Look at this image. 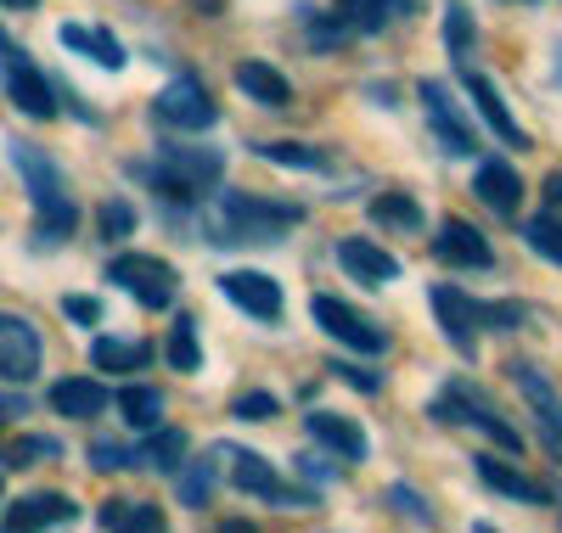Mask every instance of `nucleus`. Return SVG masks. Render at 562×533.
Returning a JSON list of instances; mask_svg holds the SVG:
<instances>
[{
	"label": "nucleus",
	"instance_id": "1",
	"mask_svg": "<svg viewBox=\"0 0 562 533\" xmlns=\"http://www.w3.org/2000/svg\"><path fill=\"white\" fill-rule=\"evenodd\" d=\"M293 225H304V203L254 197V191H220V203L209 208V241H220V248H265Z\"/></svg>",
	"mask_w": 562,
	"mask_h": 533
},
{
	"label": "nucleus",
	"instance_id": "2",
	"mask_svg": "<svg viewBox=\"0 0 562 533\" xmlns=\"http://www.w3.org/2000/svg\"><path fill=\"white\" fill-rule=\"evenodd\" d=\"M124 174L130 180H140V185H153L164 203H203L209 191L225 180V152H214V147H158V158H135V163H124Z\"/></svg>",
	"mask_w": 562,
	"mask_h": 533
},
{
	"label": "nucleus",
	"instance_id": "3",
	"mask_svg": "<svg viewBox=\"0 0 562 533\" xmlns=\"http://www.w3.org/2000/svg\"><path fill=\"white\" fill-rule=\"evenodd\" d=\"M7 152H12L23 185H29L34 236H40V241H68L74 225H79V208H74V197H68V180H63L57 158H52V152H40L34 140H7Z\"/></svg>",
	"mask_w": 562,
	"mask_h": 533
},
{
	"label": "nucleus",
	"instance_id": "4",
	"mask_svg": "<svg viewBox=\"0 0 562 533\" xmlns=\"http://www.w3.org/2000/svg\"><path fill=\"white\" fill-rule=\"evenodd\" d=\"M434 315L461 360H479V331H518V320H529L524 304H484L461 286H434Z\"/></svg>",
	"mask_w": 562,
	"mask_h": 533
},
{
	"label": "nucleus",
	"instance_id": "5",
	"mask_svg": "<svg viewBox=\"0 0 562 533\" xmlns=\"http://www.w3.org/2000/svg\"><path fill=\"white\" fill-rule=\"evenodd\" d=\"M428 416L445 421V427H473V432H484L490 444H501L506 455H524V432L495 410V399L484 394L479 382H461V376L445 382L439 394H434V405H428Z\"/></svg>",
	"mask_w": 562,
	"mask_h": 533
},
{
	"label": "nucleus",
	"instance_id": "6",
	"mask_svg": "<svg viewBox=\"0 0 562 533\" xmlns=\"http://www.w3.org/2000/svg\"><path fill=\"white\" fill-rule=\"evenodd\" d=\"M108 281L119 286V293H130L140 309H169L175 293H180L175 264L158 259V253H119V259H108Z\"/></svg>",
	"mask_w": 562,
	"mask_h": 533
},
{
	"label": "nucleus",
	"instance_id": "7",
	"mask_svg": "<svg viewBox=\"0 0 562 533\" xmlns=\"http://www.w3.org/2000/svg\"><path fill=\"white\" fill-rule=\"evenodd\" d=\"M153 118H158L164 129L192 135V129H214L220 107H214V95H209V84H203V79L180 73V79H169V84L153 95Z\"/></svg>",
	"mask_w": 562,
	"mask_h": 533
},
{
	"label": "nucleus",
	"instance_id": "8",
	"mask_svg": "<svg viewBox=\"0 0 562 533\" xmlns=\"http://www.w3.org/2000/svg\"><path fill=\"white\" fill-rule=\"evenodd\" d=\"M310 315H315V326L326 337H338L344 349H355V354H389V331L378 320H366L355 304H344L333 293H315L310 298Z\"/></svg>",
	"mask_w": 562,
	"mask_h": 533
},
{
	"label": "nucleus",
	"instance_id": "9",
	"mask_svg": "<svg viewBox=\"0 0 562 533\" xmlns=\"http://www.w3.org/2000/svg\"><path fill=\"white\" fill-rule=\"evenodd\" d=\"M0 84H7V95H12L18 113H29V118H57V90H52V79L34 68V57L23 52V45H7V52H0Z\"/></svg>",
	"mask_w": 562,
	"mask_h": 533
},
{
	"label": "nucleus",
	"instance_id": "10",
	"mask_svg": "<svg viewBox=\"0 0 562 533\" xmlns=\"http://www.w3.org/2000/svg\"><path fill=\"white\" fill-rule=\"evenodd\" d=\"M512 371V387L524 394V405L535 410V427H540V444L562 461V394L546 382V371L540 365H529V360H518V365H506Z\"/></svg>",
	"mask_w": 562,
	"mask_h": 533
},
{
	"label": "nucleus",
	"instance_id": "11",
	"mask_svg": "<svg viewBox=\"0 0 562 533\" xmlns=\"http://www.w3.org/2000/svg\"><path fill=\"white\" fill-rule=\"evenodd\" d=\"M416 95H422V113H428L439 147H445L450 158H473V152H479V135H473V124L461 118V107L450 102V90H445L439 79H422Z\"/></svg>",
	"mask_w": 562,
	"mask_h": 533
},
{
	"label": "nucleus",
	"instance_id": "12",
	"mask_svg": "<svg viewBox=\"0 0 562 533\" xmlns=\"http://www.w3.org/2000/svg\"><path fill=\"white\" fill-rule=\"evenodd\" d=\"M220 293H225V304H237L243 315H254L259 326H276L281 309H288V298H281V281H270L265 270H225V275H220Z\"/></svg>",
	"mask_w": 562,
	"mask_h": 533
},
{
	"label": "nucleus",
	"instance_id": "13",
	"mask_svg": "<svg viewBox=\"0 0 562 533\" xmlns=\"http://www.w3.org/2000/svg\"><path fill=\"white\" fill-rule=\"evenodd\" d=\"M225 461H231V489L237 495H254V500H288V506H299V511H310L315 506V495H288L281 489V472L259 455V450H225Z\"/></svg>",
	"mask_w": 562,
	"mask_h": 533
},
{
	"label": "nucleus",
	"instance_id": "14",
	"mask_svg": "<svg viewBox=\"0 0 562 533\" xmlns=\"http://www.w3.org/2000/svg\"><path fill=\"white\" fill-rule=\"evenodd\" d=\"M45 365V343L29 315H0V376L7 382H34Z\"/></svg>",
	"mask_w": 562,
	"mask_h": 533
},
{
	"label": "nucleus",
	"instance_id": "15",
	"mask_svg": "<svg viewBox=\"0 0 562 533\" xmlns=\"http://www.w3.org/2000/svg\"><path fill=\"white\" fill-rule=\"evenodd\" d=\"M434 259H439V264H450V270H495V248L484 241V230H479V225H467L461 214L439 219Z\"/></svg>",
	"mask_w": 562,
	"mask_h": 533
},
{
	"label": "nucleus",
	"instance_id": "16",
	"mask_svg": "<svg viewBox=\"0 0 562 533\" xmlns=\"http://www.w3.org/2000/svg\"><path fill=\"white\" fill-rule=\"evenodd\" d=\"M473 472H479L484 489L501 495V500H518V506H535V511L551 506V483H540V477H529L518 466H506L501 455H473Z\"/></svg>",
	"mask_w": 562,
	"mask_h": 533
},
{
	"label": "nucleus",
	"instance_id": "17",
	"mask_svg": "<svg viewBox=\"0 0 562 533\" xmlns=\"http://www.w3.org/2000/svg\"><path fill=\"white\" fill-rule=\"evenodd\" d=\"M461 90L473 95L479 118H484V124H490V129H495V135L506 140L512 152H529V129H524L518 118H512V107L501 102V90H495V84H490V79H484L479 68H461Z\"/></svg>",
	"mask_w": 562,
	"mask_h": 533
},
{
	"label": "nucleus",
	"instance_id": "18",
	"mask_svg": "<svg viewBox=\"0 0 562 533\" xmlns=\"http://www.w3.org/2000/svg\"><path fill=\"white\" fill-rule=\"evenodd\" d=\"M473 191H479V203L490 214H501V219H512V214L524 208V174L512 169L506 158H484L479 174H473Z\"/></svg>",
	"mask_w": 562,
	"mask_h": 533
},
{
	"label": "nucleus",
	"instance_id": "19",
	"mask_svg": "<svg viewBox=\"0 0 562 533\" xmlns=\"http://www.w3.org/2000/svg\"><path fill=\"white\" fill-rule=\"evenodd\" d=\"M338 264H344L360 286H389V281H400V259H394L389 248H378L371 236H344V241H338Z\"/></svg>",
	"mask_w": 562,
	"mask_h": 533
},
{
	"label": "nucleus",
	"instance_id": "20",
	"mask_svg": "<svg viewBox=\"0 0 562 533\" xmlns=\"http://www.w3.org/2000/svg\"><path fill=\"white\" fill-rule=\"evenodd\" d=\"M304 432L326 450V455H338V461H366V432L349 421V416H338V410H310L304 416Z\"/></svg>",
	"mask_w": 562,
	"mask_h": 533
},
{
	"label": "nucleus",
	"instance_id": "21",
	"mask_svg": "<svg viewBox=\"0 0 562 533\" xmlns=\"http://www.w3.org/2000/svg\"><path fill=\"white\" fill-rule=\"evenodd\" d=\"M108 405H113V394L97 376H63V382H52V410L68 416V421H97Z\"/></svg>",
	"mask_w": 562,
	"mask_h": 533
},
{
	"label": "nucleus",
	"instance_id": "22",
	"mask_svg": "<svg viewBox=\"0 0 562 533\" xmlns=\"http://www.w3.org/2000/svg\"><path fill=\"white\" fill-rule=\"evenodd\" d=\"M79 522V506L68 495H23L7 506V528H68Z\"/></svg>",
	"mask_w": 562,
	"mask_h": 533
},
{
	"label": "nucleus",
	"instance_id": "23",
	"mask_svg": "<svg viewBox=\"0 0 562 533\" xmlns=\"http://www.w3.org/2000/svg\"><path fill=\"white\" fill-rule=\"evenodd\" d=\"M63 45H68V52H79V57H90L97 68H108V73H119V68L130 63L113 29H90V23H63Z\"/></svg>",
	"mask_w": 562,
	"mask_h": 533
},
{
	"label": "nucleus",
	"instance_id": "24",
	"mask_svg": "<svg viewBox=\"0 0 562 533\" xmlns=\"http://www.w3.org/2000/svg\"><path fill=\"white\" fill-rule=\"evenodd\" d=\"M90 365H97V371H119V376L147 371L153 365V343H147V337H97V343H90Z\"/></svg>",
	"mask_w": 562,
	"mask_h": 533
},
{
	"label": "nucleus",
	"instance_id": "25",
	"mask_svg": "<svg viewBox=\"0 0 562 533\" xmlns=\"http://www.w3.org/2000/svg\"><path fill=\"white\" fill-rule=\"evenodd\" d=\"M237 90L248 95V102H259V107H288L293 102L288 73L270 68V63H237Z\"/></svg>",
	"mask_w": 562,
	"mask_h": 533
},
{
	"label": "nucleus",
	"instance_id": "26",
	"mask_svg": "<svg viewBox=\"0 0 562 533\" xmlns=\"http://www.w3.org/2000/svg\"><path fill=\"white\" fill-rule=\"evenodd\" d=\"M186 450H192V444H186V432L180 427H153L147 432V444H140L135 450V466H147V472H180V461H186Z\"/></svg>",
	"mask_w": 562,
	"mask_h": 533
},
{
	"label": "nucleus",
	"instance_id": "27",
	"mask_svg": "<svg viewBox=\"0 0 562 533\" xmlns=\"http://www.w3.org/2000/svg\"><path fill=\"white\" fill-rule=\"evenodd\" d=\"M416 0H338V12L349 18L355 34H383L394 18H405Z\"/></svg>",
	"mask_w": 562,
	"mask_h": 533
},
{
	"label": "nucleus",
	"instance_id": "28",
	"mask_svg": "<svg viewBox=\"0 0 562 533\" xmlns=\"http://www.w3.org/2000/svg\"><path fill=\"white\" fill-rule=\"evenodd\" d=\"M220 461H225V450H209L203 461H192L186 472H175L180 506H192V511H203V506H209V495H214V477H220Z\"/></svg>",
	"mask_w": 562,
	"mask_h": 533
},
{
	"label": "nucleus",
	"instance_id": "29",
	"mask_svg": "<svg viewBox=\"0 0 562 533\" xmlns=\"http://www.w3.org/2000/svg\"><path fill=\"white\" fill-rule=\"evenodd\" d=\"M119 410L135 432H153L164 427V387H147V382H130L124 394H119Z\"/></svg>",
	"mask_w": 562,
	"mask_h": 533
},
{
	"label": "nucleus",
	"instance_id": "30",
	"mask_svg": "<svg viewBox=\"0 0 562 533\" xmlns=\"http://www.w3.org/2000/svg\"><path fill=\"white\" fill-rule=\"evenodd\" d=\"M254 152L265 163H281V169H333V158H326L321 147H304V140H254Z\"/></svg>",
	"mask_w": 562,
	"mask_h": 533
},
{
	"label": "nucleus",
	"instance_id": "31",
	"mask_svg": "<svg viewBox=\"0 0 562 533\" xmlns=\"http://www.w3.org/2000/svg\"><path fill=\"white\" fill-rule=\"evenodd\" d=\"M299 18H304V39L315 45V52H338V45H349V39H355V29H349V18H344V12H315V7H299Z\"/></svg>",
	"mask_w": 562,
	"mask_h": 533
},
{
	"label": "nucleus",
	"instance_id": "32",
	"mask_svg": "<svg viewBox=\"0 0 562 533\" xmlns=\"http://www.w3.org/2000/svg\"><path fill=\"white\" fill-rule=\"evenodd\" d=\"M371 219L378 225H389V230H422V203L411 197V191H383L378 203H371Z\"/></svg>",
	"mask_w": 562,
	"mask_h": 533
},
{
	"label": "nucleus",
	"instance_id": "33",
	"mask_svg": "<svg viewBox=\"0 0 562 533\" xmlns=\"http://www.w3.org/2000/svg\"><path fill=\"white\" fill-rule=\"evenodd\" d=\"M169 365L175 371H186V376H192V371H203V343H198V320L192 315H180L175 326H169Z\"/></svg>",
	"mask_w": 562,
	"mask_h": 533
},
{
	"label": "nucleus",
	"instance_id": "34",
	"mask_svg": "<svg viewBox=\"0 0 562 533\" xmlns=\"http://www.w3.org/2000/svg\"><path fill=\"white\" fill-rule=\"evenodd\" d=\"M445 45H450L456 68H461V57H473V45H479V23L461 0H445Z\"/></svg>",
	"mask_w": 562,
	"mask_h": 533
},
{
	"label": "nucleus",
	"instance_id": "35",
	"mask_svg": "<svg viewBox=\"0 0 562 533\" xmlns=\"http://www.w3.org/2000/svg\"><path fill=\"white\" fill-rule=\"evenodd\" d=\"M102 528H164V511L153 500H108L97 511Z\"/></svg>",
	"mask_w": 562,
	"mask_h": 533
},
{
	"label": "nucleus",
	"instance_id": "36",
	"mask_svg": "<svg viewBox=\"0 0 562 533\" xmlns=\"http://www.w3.org/2000/svg\"><path fill=\"white\" fill-rule=\"evenodd\" d=\"M0 461L7 466H40V461H63V439H52V432H29V439L7 444L0 450Z\"/></svg>",
	"mask_w": 562,
	"mask_h": 533
},
{
	"label": "nucleus",
	"instance_id": "37",
	"mask_svg": "<svg viewBox=\"0 0 562 533\" xmlns=\"http://www.w3.org/2000/svg\"><path fill=\"white\" fill-rule=\"evenodd\" d=\"M524 241L540 253V259H551V264H562V219L557 214H540V219H529L524 225Z\"/></svg>",
	"mask_w": 562,
	"mask_h": 533
},
{
	"label": "nucleus",
	"instance_id": "38",
	"mask_svg": "<svg viewBox=\"0 0 562 533\" xmlns=\"http://www.w3.org/2000/svg\"><path fill=\"white\" fill-rule=\"evenodd\" d=\"M97 225H102V241H124V236H135V208L124 197H108L102 214H97Z\"/></svg>",
	"mask_w": 562,
	"mask_h": 533
},
{
	"label": "nucleus",
	"instance_id": "39",
	"mask_svg": "<svg viewBox=\"0 0 562 533\" xmlns=\"http://www.w3.org/2000/svg\"><path fill=\"white\" fill-rule=\"evenodd\" d=\"M231 416L237 421H270V416H281V399L276 394H243V399H231Z\"/></svg>",
	"mask_w": 562,
	"mask_h": 533
},
{
	"label": "nucleus",
	"instance_id": "40",
	"mask_svg": "<svg viewBox=\"0 0 562 533\" xmlns=\"http://www.w3.org/2000/svg\"><path fill=\"white\" fill-rule=\"evenodd\" d=\"M389 506H394L400 517H411V522H434V506L422 500L411 483H394V489H389Z\"/></svg>",
	"mask_w": 562,
	"mask_h": 533
},
{
	"label": "nucleus",
	"instance_id": "41",
	"mask_svg": "<svg viewBox=\"0 0 562 533\" xmlns=\"http://www.w3.org/2000/svg\"><path fill=\"white\" fill-rule=\"evenodd\" d=\"M90 466L97 472H124V466H135V450H124V444H90Z\"/></svg>",
	"mask_w": 562,
	"mask_h": 533
},
{
	"label": "nucleus",
	"instance_id": "42",
	"mask_svg": "<svg viewBox=\"0 0 562 533\" xmlns=\"http://www.w3.org/2000/svg\"><path fill=\"white\" fill-rule=\"evenodd\" d=\"M326 371H333L338 382H349V387H360V394H378V387H383V376H378V371H360V365H349V360H333Z\"/></svg>",
	"mask_w": 562,
	"mask_h": 533
},
{
	"label": "nucleus",
	"instance_id": "43",
	"mask_svg": "<svg viewBox=\"0 0 562 533\" xmlns=\"http://www.w3.org/2000/svg\"><path fill=\"white\" fill-rule=\"evenodd\" d=\"M63 315L79 320V326H97V320H102V304H97V298H63Z\"/></svg>",
	"mask_w": 562,
	"mask_h": 533
},
{
	"label": "nucleus",
	"instance_id": "44",
	"mask_svg": "<svg viewBox=\"0 0 562 533\" xmlns=\"http://www.w3.org/2000/svg\"><path fill=\"white\" fill-rule=\"evenodd\" d=\"M299 466H304V477H315V483H321V477H326V483H333V477H338V472H333V466H321V461H315V455H304V461H299Z\"/></svg>",
	"mask_w": 562,
	"mask_h": 533
},
{
	"label": "nucleus",
	"instance_id": "45",
	"mask_svg": "<svg viewBox=\"0 0 562 533\" xmlns=\"http://www.w3.org/2000/svg\"><path fill=\"white\" fill-rule=\"evenodd\" d=\"M551 84L562 90V45H557V52H551Z\"/></svg>",
	"mask_w": 562,
	"mask_h": 533
},
{
	"label": "nucleus",
	"instance_id": "46",
	"mask_svg": "<svg viewBox=\"0 0 562 533\" xmlns=\"http://www.w3.org/2000/svg\"><path fill=\"white\" fill-rule=\"evenodd\" d=\"M0 7H12V12H34L40 0H0Z\"/></svg>",
	"mask_w": 562,
	"mask_h": 533
},
{
	"label": "nucleus",
	"instance_id": "47",
	"mask_svg": "<svg viewBox=\"0 0 562 533\" xmlns=\"http://www.w3.org/2000/svg\"><path fill=\"white\" fill-rule=\"evenodd\" d=\"M546 197H551V203H562V174H557V180H546Z\"/></svg>",
	"mask_w": 562,
	"mask_h": 533
},
{
	"label": "nucleus",
	"instance_id": "48",
	"mask_svg": "<svg viewBox=\"0 0 562 533\" xmlns=\"http://www.w3.org/2000/svg\"><path fill=\"white\" fill-rule=\"evenodd\" d=\"M7 45H12V34H7V29H0V52H7Z\"/></svg>",
	"mask_w": 562,
	"mask_h": 533
},
{
	"label": "nucleus",
	"instance_id": "49",
	"mask_svg": "<svg viewBox=\"0 0 562 533\" xmlns=\"http://www.w3.org/2000/svg\"><path fill=\"white\" fill-rule=\"evenodd\" d=\"M7 410H12V405H0V421H7Z\"/></svg>",
	"mask_w": 562,
	"mask_h": 533
}]
</instances>
